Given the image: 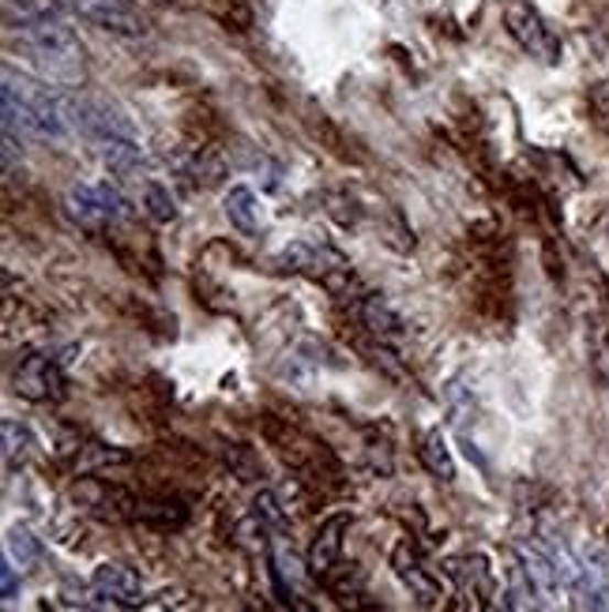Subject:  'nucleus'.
<instances>
[{"instance_id": "1", "label": "nucleus", "mask_w": 609, "mask_h": 612, "mask_svg": "<svg viewBox=\"0 0 609 612\" xmlns=\"http://www.w3.org/2000/svg\"><path fill=\"white\" fill-rule=\"evenodd\" d=\"M53 84L31 79L15 68H4V128L20 132L23 140L65 143L72 124L65 117V90H50Z\"/></svg>"}, {"instance_id": "2", "label": "nucleus", "mask_w": 609, "mask_h": 612, "mask_svg": "<svg viewBox=\"0 0 609 612\" xmlns=\"http://www.w3.org/2000/svg\"><path fill=\"white\" fill-rule=\"evenodd\" d=\"M12 39L20 42L39 79L53 87H79L87 79V57L76 31L65 20H26L12 23Z\"/></svg>"}, {"instance_id": "3", "label": "nucleus", "mask_w": 609, "mask_h": 612, "mask_svg": "<svg viewBox=\"0 0 609 612\" xmlns=\"http://www.w3.org/2000/svg\"><path fill=\"white\" fill-rule=\"evenodd\" d=\"M504 26H508V34H512L515 45H520L526 57H534L542 64H557L561 61L557 31L545 23V15L534 4H526V0H508V4H504Z\"/></svg>"}, {"instance_id": "4", "label": "nucleus", "mask_w": 609, "mask_h": 612, "mask_svg": "<svg viewBox=\"0 0 609 612\" xmlns=\"http://www.w3.org/2000/svg\"><path fill=\"white\" fill-rule=\"evenodd\" d=\"M68 215L76 218L84 230L98 233L129 215V199H124L113 185H106V181L102 185H76L68 192Z\"/></svg>"}, {"instance_id": "5", "label": "nucleus", "mask_w": 609, "mask_h": 612, "mask_svg": "<svg viewBox=\"0 0 609 612\" xmlns=\"http://www.w3.org/2000/svg\"><path fill=\"white\" fill-rule=\"evenodd\" d=\"M72 12H79L87 23L102 26L109 34H124V39H140L148 34V15L132 0H68Z\"/></svg>"}, {"instance_id": "6", "label": "nucleus", "mask_w": 609, "mask_h": 612, "mask_svg": "<svg viewBox=\"0 0 609 612\" xmlns=\"http://www.w3.org/2000/svg\"><path fill=\"white\" fill-rule=\"evenodd\" d=\"M279 260L286 263V271H302V275L324 282L327 289H342V286H347V278H350V263L342 260L339 252L316 249V244H305V241L290 244V249L279 255Z\"/></svg>"}, {"instance_id": "7", "label": "nucleus", "mask_w": 609, "mask_h": 612, "mask_svg": "<svg viewBox=\"0 0 609 612\" xmlns=\"http://www.w3.org/2000/svg\"><path fill=\"white\" fill-rule=\"evenodd\" d=\"M392 568L399 575V582L411 590V598H417V605H436V601H441V582L433 579L429 568H422V560H417V553H414L411 542L395 545Z\"/></svg>"}, {"instance_id": "8", "label": "nucleus", "mask_w": 609, "mask_h": 612, "mask_svg": "<svg viewBox=\"0 0 609 612\" xmlns=\"http://www.w3.org/2000/svg\"><path fill=\"white\" fill-rule=\"evenodd\" d=\"M15 395L31 398V402H50L61 398V387H65V376H61L57 361L50 358H26L15 372Z\"/></svg>"}, {"instance_id": "9", "label": "nucleus", "mask_w": 609, "mask_h": 612, "mask_svg": "<svg viewBox=\"0 0 609 612\" xmlns=\"http://www.w3.org/2000/svg\"><path fill=\"white\" fill-rule=\"evenodd\" d=\"M90 587L98 590V598L117 601V605H140L143 601L140 575L124 564H98L95 575H90Z\"/></svg>"}, {"instance_id": "10", "label": "nucleus", "mask_w": 609, "mask_h": 612, "mask_svg": "<svg viewBox=\"0 0 609 612\" xmlns=\"http://www.w3.org/2000/svg\"><path fill=\"white\" fill-rule=\"evenodd\" d=\"M347 526H350L347 515H331L320 529H316L313 549H308V571L320 575V579L335 571V564H339V556H342V534H347Z\"/></svg>"}, {"instance_id": "11", "label": "nucleus", "mask_w": 609, "mask_h": 612, "mask_svg": "<svg viewBox=\"0 0 609 612\" xmlns=\"http://www.w3.org/2000/svg\"><path fill=\"white\" fill-rule=\"evenodd\" d=\"M515 556L523 560L526 575H531L534 590L542 593V598H557L561 590H565V582H561V571H557V560H553L550 549H542V545H515Z\"/></svg>"}, {"instance_id": "12", "label": "nucleus", "mask_w": 609, "mask_h": 612, "mask_svg": "<svg viewBox=\"0 0 609 612\" xmlns=\"http://www.w3.org/2000/svg\"><path fill=\"white\" fill-rule=\"evenodd\" d=\"M222 215L230 218L233 230H241V233H249V237L260 233V226H263L260 199H257V192H252L249 185H233L230 192H226Z\"/></svg>"}, {"instance_id": "13", "label": "nucleus", "mask_w": 609, "mask_h": 612, "mask_svg": "<svg viewBox=\"0 0 609 612\" xmlns=\"http://www.w3.org/2000/svg\"><path fill=\"white\" fill-rule=\"evenodd\" d=\"M0 436H4V470L12 473L15 466H23L34 455V433L20 422H4L0 425Z\"/></svg>"}, {"instance_id": "14", "label": "nucleus", "mask_w": 609, "mask_h": 612, "mask_svg": "<svg viewBox=\"0 0 609 612\" xmlns=\"http://www.w3.org/2000/svg\"><path fill=\"white\" fill-rule=\"evenodd\" d=\"M422 462H425V470H429L433 478L456 481V459H452V451H448V444H444L441 428L425 433V440H422Z\"/></svg>"}, {"instance_id": "15", "label": "nucleus", "mask_w": 609, "mask_h": 612, "mask_svg": "<svg viewBox=\"0 0 609 612\" xmlns=\"http://www.w3.org/2000/svg\"><path fill=\"white\" fill-rule=\"evenodd\" d=\"M4 556L12 564H20V571H31L34 564L42 560V545L26 526H12L8 529V537H4Z\"/></svg>"}, {"instance_id": "16", "label": "nucleus", "mask_w": 609, "mask_h": 612, "mask_svg": "<svg viewBox=\"0 0 609 612\" xmlns=\"http://www.w3.org/2000/svg\"><path fill=\"white\" fill-rule=\"evenodd\" d=\"M65 8H72L68 0H8V20H65Z\"/></svg>"}, {"instance_id": "17", "label": "nucleus", "mask_w": 609, "mask_h": 612, "mask_svg": "<svg viewBox=\"0 0 609 612\" xmlns=\"http://www.w3.org/2000/svg\"><path fill=\"white\" fill-rule=\"evenodd\" d=\"M534 593H539V590H534V582H531V575H526L523 560L512 553V568H508V601H504V605L508 609H531Z\"/></svg>"}, {"instance_id": "18", "label": "nucleus", "mask_w": 609, "mask_h": 612, "mask_svg": "<svg viewBox=\"0 0 609 612\" xmlns=\"http://www.w3.org/2000/svg\"><path fill=\"white\" fill-rule=\"evenodd\" d=\"M366 324H369L377 335H399V327H403V324H399V316H395L392 308H388L380 297L366 300Z\"/></svg>"}, {"instance_id": "19", "label": "nucleus", "mask_w": 609, "mask_h": 612, "mask_svg": "<svg viewBox=\"0 0 609 612\" xmlns=\"http://www.w3.org/2000/svg\"><path fill=\"white\" fill-rule=\"evenodd\" d=\"M143 204H148V211L159 218V222H170L177 211H174V196H170L162 185H148L143 188Z\"/></svg>"}, {"instance_id": "20", "label": "nucleus", "mask_w": 609, "mask_h": 612, "mask_svg": "<svg viewBox=\"0 0 609 612\" xmlns=\"http://www.w3.org/2000/svg\"><path fill=\"white\" fill-rule=\"evenodd\" d=\"M15 593H20V579H15V564L4 556V560H0V598H4V605H12Z\"/></svg>"}, {"instance_id": "21", "label": "nucleus", "mask_w": 609, "mask_h": 612, "mask_svg": "<svg viewBox=\"0 0 609 612\" xmlns=\"http://www.w3.org/2000/svg\"><path fill=\"white\" fill-rule=\"evenodd\" d=\"M606 560H609V545H606Z\"/></svg>"}, {"instance_id": "22", "label": "nucleus", "mask_w": 609, "mask_h": 612, "mask_svg": "<svg viewBox=\"0 0 609 612\" xmlns=\"http://www.w3.org/2000/svg\"><path fill=\"white\" fill-rule=\"evenodd\" d=\"M154 4H162V0H154Z\"/></svg>"}]
</instances>
